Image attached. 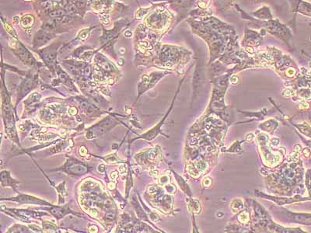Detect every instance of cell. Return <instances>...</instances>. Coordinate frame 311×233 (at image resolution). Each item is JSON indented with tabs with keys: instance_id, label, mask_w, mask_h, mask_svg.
<instances>
[{
	"instance_id": "6da1fadb",
	"label": "cell",
	"mask_w": 311,
	"mask_h": 233,
	"mask_svg": "<svg viewBox=\"0 0 311 233\" xmlns=\"http://www.w3.org/2000/svg\"><path fill=\"white\" fill-rule=\"evenodd\" d=\"M2 116L4 122L5 130L8 137L13 142L20 147L17 132L15 127V120H14L13 111L12 103L10 102V97L8 94L7 89L5 86L3 77V87H2Z\"/></svg>"
},
{
	"instance_id": "7a4b0ae2",
	"label": "cell",
	"mask_w": 311,
	"mask_h": 233,
	"mask_svg": "<svg viewBox=\"0 0 311 233\" xmlns=\"http://www.w3.org/2000/svg\"><path fill=\"white\" fill-rule=\"evenodd\" d=\"M12 49L13 53L18 57L19 59L24 65H29L30 67H34L37 66V65L41 66V64L37 62L36 59L31 54V52L19 40H17V41L13 43Z\"/></svg>"
},
{
	"instance_id": "3957f363",
	"label": "cell",
	"mask_w": 311,
	"mask_h": 233,
	"mask_svg": "<svg viewBox=\"0 0 311 233\" xmlns=\"http://www.w3.org/2000/svg\"><path fill=\"white\" fill-rule=\"evenodd\" d=\"M117 122L115 119L111 117H107L100 121L97 124H94L91 127L88 129L87 132L86 134V136L88 139L96 138L100 135H104V133L108 131L109 130L112 128Z\"/></svg>"
},
{
	"instance_id": "277c9868",
	"label": "cell",
	"mask_w": 311,
	"mask_h": 233,
	"mask_svg": "<svg viewBox=\"0 0 311 233\" xmlns=\"http://www.w3.org/2000/svg\"><path fill=\"white\" fill-rule=\"evenodd\" d=\"M38 85V75H32L29 72L24 77V79L22 80L20 84L18 87V91H17V104H18L19 102L22 100L24 97H26L27 94L36 88Z\"/></svg>"
},
{
	"instance_id": "5b68a950",
	"label": "cell",
	"mask_w": 311,
	"mask_h": 233,
	"mask_svg": "<svg viewBox=\"0 0 311 233\" xmlns=\"http://www.w3.org/2000/svg\"><path fill=\"white\" fill-rule=\"evenodd\" d=\"M59 47L55 46V43H53L50 47L41 49L38 52L41 58H42L44 63L51 69L52 72L55 70L57 64V51Z\"/></svg>"
},
{
	"instance_id": "8992f818",
	"label": "cell",
	"mask_w": 311,
	"mask_h": 233,
	"mask_svg": "<svg viewBox=\"0 0 311 233\" xmlns=\"http://www.w3.org/2000/svg\"><path fill=\"white\" fill-rule=\"evenodd\" d=\"M59 170H62L67 174L77 176L84 175L89 171L87 166L73 158H69L65 165Z\"/></svg>"
},
{
	"instance_id": "52a82bcc",
	"label": "cell",
	"mask_w": 311,
	"mask_h": 233,
	"mask_svg": "<svg viewBox=\"0 0 311 233\" xmlns=\"http://www.w3.org/2000/svg\"><path fill=\"white\" fill-rule=\"evenodd\" d=\"M54 37H55V34L53 32L48 31L44 29L39 30L35 33L34 36H33V48H40V47L46 45L53 38H54Z\"/></svg>"
},
{
	"instance_id": "ba28073f",
	"label": "cell",
	"mask_w": 311,
	"mask_h": 233,
	"mask_svg": "<svg viewBox=\"0 0 311 233\" xmlns=\"http://www.w3.org/2000/svg\"><path fill=\"white\" fill-rule=\"evenodd\" d=\"M6 200L18 202V203L20 204H38V205H47V206L52 205V204L46 201L45 200H43V199L38 198V197H34V196L29 195V194H19L18 195L16 196V197H12V198H7L6 199Z\"/></svg>"
},
{
	"instance_id": "9c48e42d",
	"label": "cell",
	"mask_w": 311,
	"mask_h": 233,
	"mask_svg": "<svg viewBox=\"0 0 311 233\" xmlns=\"http://www.w3.org/2000/svg\"><path fill=\"white\" fill-rule=\"evenodd\" d=\"M94 60L98 68H100V71L104 72H113L116 71V67L114 65V64L102 54H97Z\"/></svg>"
},
{
	"instance_id": "30bf717a",
	"label": "cell",
	"mask_w": 311,
	"mask_h": 233,
	"mask_svg": "<svg viewBox=\"0 0 311 233\" xmlns=\"http://www.w3.org/2000/svg\"><path fill=\"white\" fill-rule=\"evenodd\" d=\"M42 209L46 211H48L51 214L56 218V219L59 220L61 218H63L65 215H66L67 214L72 213L71 211L69 210V205L67 204V205L63 206V207H61V206H49V207H43Z\"/></svg>"
},
{
	"instance_id": "8fae6325",
	"label": "cell",
	"mask_w": 311,
	"mask_h": 233,
	"mask_svg": "<svg viewBox=\"0 0 311 233\" xmlns=\"http://www.w3.org/2000/svg\"><path fill=\"white\" fill-rule=\"evenodd\" d=\"M77 101L80 103L82 109L89 115H97L99 113V109L86 99L83 97H77Z\"/></svg>"
},
{
	"instance_id": "7c38bea8",
	"label": "cell",
	"mask_w": 311,
	"mask_h": 233,
	"mask_svg": "<svg viewBox=\"0 0 311 233\" xmlns=\"http://www.w3.org/2000/svg\"><path fill=\"white\" fill-rule=\"evenodd\" d=\"M0 178H1V185L3 187L10 186V187L16 190V187L19 183L18 181H17V180L11 177L10 172L7 171V170H2Z\"/></svg>"
},
{
	"instance_id": "4fadbf2b",
	"label": "cell",
	"mask_w": 311,
	"mask_h": 233,
	"mask_svg": "<svg viewBox=\"0 0 311 233\" xmlns=\"http://www.w3.org/2000/svg\"><path fill=\"white\" fill-rule=\"evenodd\" d=\"M55 71L56 73L58 74V76H59V82H62V83L65 84V86H67L69 88H70L71 89H73V90H76V87L73 84V81L71 80L70 77L69 76V75L67 74L66 72L63 71V70L61 68V67L59 66V65H56L55 68Z\"/></svg>"
},
{
	"instance_id": "5bb4252c",
	"label": "cell",
	"mask_w": 311,
	"mask_h": 233,
	"mask_svg": "<svg viewBox=\"0 0 311 233\" xmlns=\"http://www.w3.org/2000/svg\"><path fill=\"white\" fill-rule=\"evenodd\" d=\"M35 23V17L31 14H26L20 19V25L24 30L31 29Z\"/></svg>"
},
{
	"instance_id": "9a60e30c",
	"label": "cell",
	"mask_w": 311,
	"mask_h": 233,
	"mask_svg": "<svg viewBox=\"0 0 311 233\" xmlns=\"http://www.w3.org/2000/svg\"><path fill=\"white\" fill-rule=\"evenodd\" d=\"M59 23V22H58L57 20H53V19H52V20L46 21L45 23L43 24V26L41 27V29L48 30V31L53 32V31H54V30H55L56 29H57V27H58L57 23Z\"/></svg>"
},
{
	"instance_id": "2e32d148",
	"label": "cell",
	"mask_w": 311,
	"mask_h": 233,
	"mask_svg": "<svg viewBox=\"0 0 311 233\" xmlns=\"http://www.w3.org/2000/svg\"><path fill=\"white\" fill-rule=\"evenodd\" d=\"M65 182H63V183H60L59 186H55V189L57 190L58 193H59V204L64 203V197L67 195L66 191H65Z\"/></svg>"
},
{
	"instance_id": "e0dca14e",
	"label": "cell",
	"mask_w": 311,
	"mask_h": 233,
	"mask_svg": "<svg viewBox=\"0 0 311 233\" xmlns=\"http://www.w3.org/2000/svg\"><path fill=\"white\" fill-rule=\"evenodd\" d=\"M65 14H67V12L65 9L58 8V9H54L52 11H51V12H49L48 16L50 18L53 19V20H55V19L59 18V17H63Z\"/></svg>"
},
{
	"instance_id": "ac0fdd59",
	"label": "cell",
	"mask_w": 311,
	"mask_h": 233,
	"mask_svg": "<svg viewBox=\"0 0 311 233\" xmlns=\"http://www.w3.org/2000/svg\"><path fill=\"white\" fill-rule=\"evenodd\" d=\"M93 27H90V28H85V29L80 30L77 34V39L80 40V41H86V40L88 39L89 37L90 36V33Z\"/></svg>"
},
{
	"instance_id": "d6986e66",
	"label": "cell",
	"mask_w": 311,
	"mask_h": 233,
	"mask_svg": "<svg viewBox=\"0 0 311 233\" xmlns=\"http://www.w3.org/2000/svg\"><path fill=\"white\" fill-rule=\"evenodd\" d=\"M8 232H29L28 228L26 227V226H21V225H18L16 224L14 225L13 226L9 229V230L7 231Z\"/></svg>"
},
{
	"instance_id": "ffe728a7",
	"label": "cell",
	"mask_w": 311,
	"mask_h": 233,
	"mask_svg": "<svg viewBox=\"0 0 311 233\" xmlns=\"http://www.w3.org/2000/svg\"><path fill=\"white\" fill-rule=\"evenodd\" d=\"M2 22H3V26H4L5 29L7 30L8 33H9V34H10L11 36L15 38L16 40H18V37H17V32L15 31V30L13 29V27L11 26L10 24H9L8 23H6V22H4V20H3V19H2Z\"/></svg>"
},
{
	"instance_id": "44dd1931",
	"label": "cell",
	"mask_w": 311,
	"mask_h": 233,
	"mask_svg": "<svg viewBox=\"0 0 311 233\" xmlns=\"http://www.w3.org/2000/svg\"><path fill=\"white\" fill-rule=\"evenodd\" d=\"M43 229L45 231H51V232H56L58 230V228L55 225L49 221H43Z\"/></svg>"
},
{
	"instance_id": "7402d4cb",
	"label": "cell",
	"mask_w": 311,
	"mask_h": 233,
	"mask_svg": "<svg viewBox=\"0 0 311 233\" xmlns=\"http://www.w3.org/2000/svg\"><path fill=\"white\" fill-rule=\"evenodd\" d=\"M100 21L103 24H108L110 23V14L108 12H101L100 16Z\"/></svg>"
},
{
	"instance_id": "603a6c76",
	"label": "cell",
	"mask_w": 311,
	"mask_h": 233,
	"mask_svg": "<svg viewBox=\"0 0 311 233\" xmlns=\"http://www.w3.org/2000/svg\"><path fill=\"white\" fill-rule=\"evenodd\" d=\"M149 10V9H139V10L136 11L135 12V19L136 20H142L144 17V16L147 13V11Z\"/></svg>"
},
{
	"instance_id": "cb8c5ba5",
	"label": "cell",
	"mask_w": 311,
	"mask_h": 233,
	"mask_svg": "<svg viewBox=\"0 0 311 233\" xmlns=\"http://www.w3.org/2000/svg\"><path fill=\"white\" fill-rule=\"evenodd\" d=\"M197 168L201 170H205L206 169V164L204 163L203 162H198V163L196 164Z\"/></svg>"
},
{
	"instance_id": "d4e9b609",
	"label": "cell",
	"mask_w": 311,
	"mask_h": 233,
	"mask_svg": "<svg viewBox=\"0 0 311 233\" xmlns=\"http://www.w3.org/2000/svg\"><path fill=\"white\" fill-rule=\"evenodd\" d=\"M29 227L31 229V230H33L34 232H41L42 231H41V229H40L38 226H35V225H32V226H29Z\"/></svg>"
},
{
	"instance_id": "484cf974",
	"label": "cell",
	"mask_w": 311,
	"mask_h": 233,
	"mask_svg": "<svg viewBox=\"0 0 311 233\" xmlns=\"http://www.w3.org/2000/svg\"><path fill=\"white\" fill-rule=\"evenodd\" d=\"M293 94V91L291 90V89H286L284 92H283V95L285 96V97H290Z\"/></svg>"
},
{
	"instance_id": "4316f807",
	"label": "cell",
	"mask_w": 311,
	"mask_h": 233,
	"mask_svg": "<svg viewBox=\"0 0 311 233\" xmlns=\"http://www.w3.org/2000/svg\"><path fill=\"white\" fill-rule=\"evenodd\" d=\"M210 184H211V180L209 178H206L203 180V185L205 186H208Z\"/></svg>"
},
{
	"instance_id": "83f0119b",
	"label": "cell",
	"mask_w": 311,
	"mask_h": 233,
	"mask_svg": "<svg viewBox=\"0 0 311 233\" xmlns=\"http://www.w3.org/2000/svg\"><path fill=\"white\" fill-rule=\"evenodd\" d=\"M98 171L100 172V173H104L105 172V166L104 165V164H101V165H100V166H98Z\"/></svg>"
},
{
	"instance_id": "f1b7e54d",
	"label": "cell",
	"mask_w": 311,
	"mask_h": 233,
	"mask_svg": "<svg viewBox=\"0 0 311 233\" xmlns=\"http://www.w3.org/2000/svg\"><path fill=\"white\" fill-rule=\"evenodd\" d=\"M69 113L73 115H76L77 114V110H76V107H71L69 109Z\"/></svg>"
},
{
	"instance_id": "f546056e",
	"label": "cell",
	"mask_w": 311,
	"mask_h": 233,
	"mask_svg": "<svg viewBox=\"0 0 311 233\" xmlns=\"http://www.w3.org/2000/svg\"><path fill=\"white\" fill-rule=\"evenodd\" d=\"M118 172L117 171H114V172H111V173H110V177H111V179L112 180H115V179L118 177Z\"/></svg>"
},
{
	"instance_id": "4dcf8cb0",
	"label": "cell",
	"mask_w": 311,
	"mask_h": 233,
	"mask_svg": "<svg viewBox=\"0 0 311 233\" xmlns=\"http://www.w3.org/2000/svg\"><path fill=\"white\" fill-rule=\"evenodd\" d=\"M237 81H238V78L237 76H233L231 78V82L232 83H237Z\"/></svg>"
},
{
	"instance_id": "1f68e13d",
	"label": "cell",
	"mask_w": 311,
	"mask_h": 233,
	"mask_svg": "<svg viewBox=\"0 0 311 233\" xmlns=\"http://www.w3.org/2000/svg\"><path fill=\"white\" fill-rule=\"evenodd\" d=\"M129 30H126V31L125 32V36L127 38H130L131 36V32H129Z\"/></svg>"
},
{
	"instance_id": "d6a6232c",
	"label": "cell",
	"mask_w": 311,
	"mask_h": 233,
	"mask_svg": "<svg viewBox=\"0 0 311 233\" xmlns=\"http://www.w3.org/2000/svg\"><path fill=\"white\" fill-rule=\"evenodd\" d=\"M286 73H287V74H288V76H293V75L294 74V73H295V71H294V70H293V69H289V70H288V71H287V72H286Z\"/></svg>"
},
{
	"instance_id": "836d02e7",
	"label": "cell",
	"mask_w": 311,
	"mask_h": 233,
	"mask_svg": "<svg viewBox=\"0 0 311 233\" xmlns=\"http://www.w3.org/2000/svg\"><path fill=\"white\" fill-rule=\"evenodd\" d=\"M295 149H296V151H301V146H299V145H296L295 146Z\"/></svg>"
},
{
	"instance_id": "e575fe53",
	"label": "cell",
	"mask_w": 311,
	"mask_h": 233,
	"mask_svg": "<svg viewBox=\"0 0 311 233\" xmlns=\"http://www.w3.org/2000/svg\"><path fill=\"white\" fill-rule=\"evenodd\" d=\"M253 135H248L247 136V139L248 140V141H250V140H252L253 139Z\"/></svg>"
},
{
	"instance_id": "d590c367",
	"label": "cell",
	"mask_w": 311,
	"mask_h": 233,
	"mask_svg": "<svg viewBox=\"0 0 311 233\" xmlns=\"http://www.w3.org/2000/svg\"><path fill=\"white\" fill-rule=\"evenodd\" d=\"M300 106H303V107H302L301 108H308L309 105L307 104V103H303V104H301Z\"/></svg>"
},
{
	"instance_id": "8d00e7d4",
	"label": "cell",
	"mask_w": 311,
	"mask_h": 233,
	"mask_svg": "<svg viewBox=\"0 0 311 233\" xmlns=\"http://www.w3.org/2000/svg\"><path fill=\"white\" fill-rule=\"evenodd\" d=\"M83 1H85V2H87L88 0H83Z\"/></svg>"
}]
</instances>
